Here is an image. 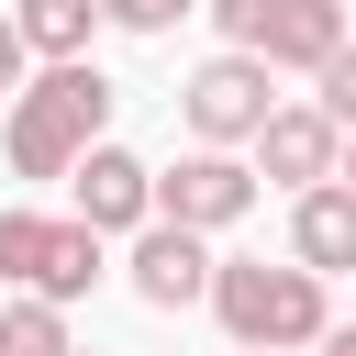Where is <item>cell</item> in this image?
<instances>
[{
	"instance_id": "cell-1",
	"label": "cell",
	"mask_w": 356,
	"mask_h": 356,
	"mask_svg": "<svg viewBox=\"0 0 356 356\" xmlns=\"http://www.w3.org/2000/svg\"><path fill=\"white\" fill-rule=\"evenodd\" d=\"M100 145H111V78H100V67H44V78L11 100V122H0L11 178H78Z\"/></svg>"
},
{
	"instance_id": "cell-2",
	"label": "cell",
	"mask_w": 356,
	"mask_h": 356,
	"mask_svg": "<svg viewBox=\"0 0 356 356\" xmlns=\"http://www.w3.org/2000/svg\"><path fill=\"white\" fill-rule=\"evenodd\" d=\"M211 312H222L234 356H312V345L334 334V300H323V278H312V267H267V256H222V278H211Z\"/></svg>"
},
{
	"instance_id": "cell-3",
	"label": "cell",
	"mask_w": 356,
	"mask_h": 356,
	"mask_svg": "<svg viewBox=\"0 0 356 356\" xmlns=\"http://www.w3.org/2000/svg\"><path fill=\"white\" fill-rule=\"evenodd\" d=\"M222 22V56H256V67H300L323 78L356 33H345V0H211Z\"/></svg>"
},
{
	"instance_id": "cell-4",
	"label": "cell",
	"mask_w": 356,
	"mask_h": 356,
	"mask_svg": "<svg viewBox=\"0 0 356 356\" xmlns=\"http://www.w3.org/2000/svg\"><path fill=\"white\" fill-rule=\"evenodd\" d=\"M278 67H256V56H211V67H189L178 78V111H189V134L211 145V156H234V145H256L267 122H278V89H267Z\"/></svg>"
},
{
	"instance_id": "cell-5",
	"label": "cell",
	"mask_w": 356,
	"mask_h": 356,
	"mask_svg": "<svg viewBox=\"0 0 356 356\" xmlns=\"http://www.w3.org/2000/svg\"><path fill=\"white\" fill-rule=\"evenodd\" d=\"M245 211H256V167H245V156L189 145L178 167H156V222H178V234H234Z\"/></svg>"
},
{
	"instance_id": "cell-6",
	"label": "cell",
	"mask_w": 356,
	"mask_h": 356,
	"mask_svg": "<svg viewBox=\"0 0 356 356\" xmlns=\"http://www.w3.org/2000/svg\"><path fill=\"white\" fill-rule=\"evenodd\" d=\"M256 178H278L289 200L334 189V178H345V122H334L323 100H278V122L256 134Z\"/></svg>"
},
{
	"instance_id": "cell-7",
	"label": "cell",
	"mask_w": 356,
	"mask_h": 356,
	"mask_svg": "<svg viewBox=\"0 0 356 356\" xmlns=\"http://www.w3.org/2000/svg\"><path fill=\"white\" fill-rule=\"evenodd\" d=\"M122 278H134V300H145V312H189V300H211L222 256H211V234L145 222V234H134V256H122Z\"/></svg>"
},
{
	"instance_id": "cell-8",
	"label": "cell",
	"mask_w": 356,
	"mask_h": 356,
	"mask_svg": "<svg viewBox=\"0 0 356 356\" xmlns=\"http://www.w3.org/2000/svg\"><path fill=\"white\" fill-rule=\"evenodd\" d=\"M67 189H78V222H89V234H145V222H156V167H145L134 145H100Z\"/></svg>"
},
{
	"instance_id": "cell-9",
	"label": "cell",
	"mask_w": 356,
	"mask_h": 356,
	"mask_svg": "<svg viewBox=\"0 0 356 356\" xmlns=\"http://www.w3.org/2000/svg\"><path fill=\"white\" fill-rule=\"evenodd\" d=\"M289 267H312V278H345L356 267V189L289 200Z\"/></svg>"
},
{
	"instance_id": "cell-10",
	"label": "cell",
	"mask_w": 356,
	"mask_h": 356,
	"mask_svg": "<svg viewBox=\"0 0 356 356\" xmlns=\"http://www.w3.org/2000/svg\"><path fill=\"white\" fill-rule=\"evenodd\" d=\"M11 22H22V44L44 56V67H89V33L111 22L100 0H11Z\"/></svg>"
},
{
	"instance_id": "cell-11",
	"label": "cell",
	"mask_w": 356,
	"mask_h": 356,
	"mask_svg": "<svg viewBox=\"0 0 356 356\" xmlns=\"http://www.w3.org/2000/svg\"><path fill=\"white\" fill-rule=\"evenodd\" d=\"M100 267H111V234H89V222L67 211V222H56V256H44V289H33V300H56V312H67V300H89V289H100Z\"/></svg>"
},
{
	"instance_id": "cell-12",
	"label": "cell",
	"mask_w": 356,
	"mask_h": 356,
	"mask_svg": "<svg viewBox=\"0 0 356 356\" xmlns=\"http://www.w3.org/2000/svg\"><path fill=\"white\" fill-rule=\"evenodd\" d=\"M44 256H56V211H0V278L22 300L44 289Z\"/></svg>"
},
{
	"instance_id": "cell-13",
	"label": "cell",
	"mask_w": 356,
	"mask_h": 356,
	"mask_svg": "<svg viewBox=\"0 0 356 356\" xmlns=\"http://www.w3.org/2000/svg\"><path fill=\"white\" fill-rule=\"evenodd\" d=\"M0 356H78L56 300H0Z\"/></svg>"
},
{
	"instance_id": "cell-14",
	"label": "cell",
	"mask_w": 356,
	"mask_h": 356,
	"mask_svg": "<svg viewBox=\"0 0 356 356\" xmlns=\"http://www.w3.org/2000/svg\"><path fill=\"white\" fill-rule=\"evenodd\" d=\"M100 11H111V33H178L200 0H100Z\"/></svg>"
},
{
	"instance_id": "cell-15",
	"label": "cell",
	"mask_w": 356,
	"mask_h": 356,
	"mask_svg": "<svg viewBox=\"0 0 356 356\" xmlns=\"http://www.w3.org/2000/svg\"><path fill=\"white\" fill-rule=\"evenodd\" d=\"M33 78H44V67H33V44H22V22L0 11V100H22Z\"/></svg>"
},
{
	"instance_id": "cell-16",
	"label": "cell",
	"mask_w": 356,
	"mask_h": 356,
	"mask_svg": "<svg viewBox=\"0 0 356 356\" xmlns=\"http://www.w3.org/2000/svg\"><path fill=\"white\" fill-rule=\"evenodd\" d=\"M323 111H334V122H345V134H356V44H345V56H334V67H323Z\"/></svg>"
},
{
	"instance_id": "cell-17",
	"label": "cell",
	"mask_w": 356,
	"mask_h": 356,
	"mask_svg": "<svg viewBox=\"0 0 356 356\" xmlns=\"http://www.w3.org/2000/svg\"><path fill=\"white\" fill-rule=\"evenodd\" d=\"M312 356H356V323H334V334H323V345H312Z\"/></svg>"
},
{
	"instance_id": "cell-18",
	"label": "cell",
	"mask_w": 356,
	"mask_h": 356,
	"mask_svg": "<svg viewBox=\"0 0 356 356\" xmlns=\"http://www.w3.org/2000/svg\"><path fill=\"white\" fill-rule=\"evenodd\" d=\"M334 189H356V134H345V178H334Z\"/></svg>"
}]
</instances>
